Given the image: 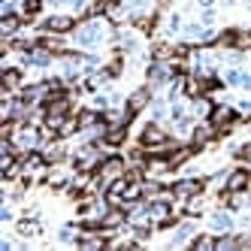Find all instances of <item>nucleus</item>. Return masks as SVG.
<instances>
[{
	"label": "nucleus",
	"instance_id": "1",
	"mask_svg": "<svg viewBox=\"0 0 251 251\" xmlns=\"http://www.w3.org/2000/svg\"><path fill=\"white\" fill-rule=\"evenodd\" d=\"M97 176L106 182V188H109V182H115L118 176H124V160L121 157H103V164L97 167Z\"/></svg>",
	"mask_w": 251,
	"mask_h": 251
},
{
	"label": "nucleus",
	"instance_id": "2",
	"mask_svg": "<svg viewBox=\"0 0 251 251\" xmlns=\"http://www.w3.org/2000/svg\"><path fill=\"white\" fill-rule=\"evenodd\" d=\"M170 136H167V130L160 127V124H146V130H142V136H139V142L146 149H154V146H164Z\"/></svg>",
	"mask_w": 251,
	"mask_h": 251
},
{
	"label": "nucleus",
	"instance_id": "3",
	"mask_svg": "<svg viewBox=\"0 0 251 251\" xmlns=\"http://www.w3.org/2000/svg\"><path fill=\"white\" fill-rule=\"evenodd\" d=\"M209 121L215 124V127H221L224 133L233 127V121H236V109H230V106H215L212 109V115H209Z\"/></svg>",
	"mask_w": 251,
	"mask_h": 251
},
{
	"label": "nucleus",
	"instance_id": "4",
	"mask_svg": "<svg viewBox=\"0 0 251 251\" xmlns=\"http://www.w3.org/2000/svg\"><path fill=\"white\" fill-rule=\"evenodd\" d=\"M100 40H103V22H91V25H85L76 33V43L79 46H97Z\"/></svg>",
	"mask_w": 251,
	"mask_h": 251
},
{
	"label": "nucleus",
	"instance_id": "5",
	"mask_svg": "<svg viewBox=\"0 0 251 251\" xmlns=\"http://www.w3.org/2000/svg\"><path fill=\"white\" fill-rule=\"evenodd\" d=\"M149 97H151L149 88H139V91H133V94H130V100H127V109H124V121H130V118L142 109V106L149 103Z\"/></svg>",
	"mask_w": 251,
	"mask_h": 251
},
{
	"label": "nucleus",
	"instance_id": "6",
	"mask_svg": "<svg viewBox=\"0 0 251 251\" xmlns=\"http://www.w3.org/2000/svg\"><path fill=\"white\" fill-rule=\"evenodd\" d=\"M73 15H51V19L43 22V30L49 33H67V30H73Z\"/></svg>",
	"mask_w": 251,
	"mask_h": 251
},
{
	"label": "nucleus",
	"instance_id": "7",
	"mask_svg": "<svg viewBox=\"0 0 251 251\" xmlns=\"http://www.w3.org/2000/svg\"><path fill=\"white\" fill-rule=\"evenodd\" d=\"M224 188H227V194L248 191V188H251V176H248V173H242V170H236V173H230V176H227Z\"/></svg>",
	"mask_w": 251,
	"mask_h": 251
},
{
	"label": "nucleus",
	"instance_id": "8",
	"mask_svg": "<svg viewBox=\"0 0 251 251\" xmlns=\"http://www.w3.org/2000/svg\"><path fill=\"white\" fill-rule=\"evenodd\" d=\"M127 139V121H118V124H109L103 133V142L106 146H121V142Z\"/></svg>",
	"mask_w": 251,
	"mask_h": 251
},
{
	"label": "nucleus",
	"instance_id": "9",
	"mask_svg": "<svg viewBox=\"0 0 251 251\" xmlns=\"http://www.w3.org/2000/svg\"><path fill=\"white\" fill-rule=\"evenodd\" d=\"M200 191H203V182H200V178H182V182L173 185V194H176V197H197Z\"/></svg>",
	"mask_w": 251,
	"mask_h": 251
},
{
	"label": "nucleus",
	"instance_id": "10",
	"mask_svg": "<svg viewBox=\"0 0 251 251\" xmlns=\"http://www.w3.org/2000/svg\"><path fill=\"white\" fill-rule=\"evenodd\" d=\"M218 133V127H215V124L209 121V124H200V127H194V133H191V146H197V149H203L206 142Z\"/></svg>",
	"mask_w": 251,
	"mask_h": 251
},
{
	"label": "nucleus",
	"instance_id": "11",
	"mask_svg": "<svg viewBox=\"0 0 251 251\" xmlns=\"http://www.w3.org/2000/svg\"><path fill=\"white\" fill-rule=\"evenodd\" d=\"M19 25H22V19L15 12H6L3 19H0V33H3V40H12V33L19 30Z\"/></svg>",
	"mask_w": 251,
	"mask_h": 251
},
{
	"label": "nucleus",
	"instance_id": "12",
	"mask_svg": "<svg viewBox=\"0 0 251 251\" xmlns=\"http://www.w3.org/2000/svg\"><path fill=\"white\" fill-rule=\"evenodd\" d=\"M230 227H233V218H230L227 212H215V215H212V230H215V233H227Z\"/></svg>",
	"mask_w": 251,
	"mask_h": 251
},
{
	"label": "nucleus",
	"instance_id": "13",
	"mask_svg": "<svg viewBox=\"0 0 251 251\" xmlns=\"http://www.w3.org/2000/svg\"><path fill=\"white\" fill-rule=\"evenodd\" d=\"M22 85V73L19 70H3V91H12V88Z\"/></svg>",
	"mask_w": 251,
	"mask_h": 251
},
{
	"label": "nucleus",
	"instance_id": "14",
	"mask_svg": "<svg viewBox=\"0 0 251 251\" xmlns=\"http://www.w3.org/2000/svg\"><path fill=\"white\" fill-rule=\"evenodd\" d=\"M43 9V0H25L22 3V19H30V15H37Z\"/></svg>",
	"mask_w": 251,
	"mask_h": 251
},
{
	"label": "nucleus",
	"instance_id": "15",
	"mask_svg": "<svg viewBox=\"0 0 251 251\" xmlns=\"http://www.w3.org/2000/svg\"><path fill=\"white\" fill-rule=\"evenodd\" d=\"M191 248H197V251L218 248V239H212V236H197V239H191Z\"/></svg>",
	"mask_w": 251,
	"mask_h": 251
},
{
	"label": "nucleus",
	"instance_id": "16",
	"mask_svg": "<svg viewBox=\"0 0 251 251\" xmlns=\"http://www.w3.org/2000/svg\"><path fill=\"white\" fill-rule=\"evenodd\" d=\"M191 233H194V224H191V221H185L182 227L176 230V236H173V245H182V242H185V239L191 236Z\"/></svg>",
	"mask_w": 251,
	"mask_h": 251
},
{
	"label": "nucleus",
	"instance_id": "17",
	"mask_svg": "<svg viewBox=\"0 0 251 251\" xmlns=\"http://www.w3.org/2000/svg\"><path fill=\"white\" fill-rule=\"evenodd\" d=\"M43 154H46L49 164H58V160H64V149H61V146H49Z\"/></svg>",
	"mask_w": 251,
	"mask_h": 251
},
{
	"label": "nucleus",
	"instance_id": "18",
	"mask_svg": "<svg viewBox=\"0 0 251 251\" xmlns=\"http://www.w3.org/2000/svg\"><path fill=\"white\" fill-rule=\"evenodd\" d=\"M19 233H22V236H33V233H40V227L33 224V221H22L19 224Z\"/></svg>",
	"mask_w": 251,
	"mask_h": 251
},
{
	"label": "nucleus",
	"instance_id": "19",
	"mask_svg": "<svg viewBox=\"0 0 251 251\" xmlns=\"http://www.w3.org/2000/svg\"><path fill=\"white\" fill-rule=\"evenodd\" d=\"M236 46L239 49H251V30H239L236 33Z\"/></svg>",
	"mask_w": 251,
	"mask_h": 251
},
{
	"label": "nucleus",
	"instance_id": "20",
	"mask_svg": "<svg viewBox=\"0 0 251 251\" xmlns=\"http://www.w3.org/2000/svg\"><path fill=\"white\" fill-rule=\"evenodd\" d=\"M133 233H136V239H149V236H151V227H146V224H136V227H133Z\"/></svg>",
	"mask_w": 251,
	"mask_h": 251
},
{
	"label": "nucleus",
	"instance_id": "21",
	"mask_svg": "<svg viewBox=\"0 0 251 251\" xmlns=\"http://www.w3.org/2000/svg\"><path fill=\"white\" fill-rule=\"evenodd\" d=\"M239 88L251 91V73H239Z\"/></svg>",
	"mask_w": 251,
	"mask_h": 251
},
{
	"label": "nucleus",
	"instance_id": "22",
	"mask_svg": "<svg viewBox=\"0 0 251 251\" xmlns=\"http://www.w3.org/2000/svg\"><path fill=\"white\" fill-rule=\"evenodd\" d=\"M215 22V9L209 6V9H203V25H212Z\"/></svg>",
	"mask_w": 251,
	"mask_h": 251
},
{
	"label": "nucleus",
	"instance_id": "23",
	"mask_svg": "<svg viewBox=\"0 0 251 251\" xmlns=\"http://www.w3.org/2000/svg\"><path fill=\"white\" fill-rule=\"evenodd\" d=\"M182 27V15H170V30H178Z\"/></svg>",
	"mask_w": 251,
	"mask_h": 251
},
{
	"label": "nucleus",
	"instance_id": "24",
	"mask_svg": "<svg viewBox=\"0 0 251 251\" xmlns=\"http://www.w3.org/2000/svg\"><path fill=\"white\" fill-rule=\"evenodd\" d=\"M61 239H64V242H73L76 236H73V230H70V227H67V230H61Z\"/></svg>",
	"mask_w": 251,
	"mask_h": 251
},
{
	"label": "nucleus",
	"instance_id": "25",
	"mask_svg": "<svg viewBox=\"0 0 251 251\" xmlns=\"http://www.w3.org/2000/svg\"><path fill=\"white\" fill-rule=\"evenodd\" d=\"M0 221H3V224H6V221H12V212H9V209H3V212H0Z\"/></svg>",
	"mask_w": 251,
	"mask_h": 251
},
{
	"label": "nucleus",
	"instance_id": "26",
	"mask_svg": "<svg viewBox=\"0 0 251 251\" xmlns=\"http://www.w3.org/2000/svg\"><path fill=\"white\" fill-rule=\"evenodd\" d=\"M239 112H251V100H242L239 103Z\"/></svg>",
	"mask_w": 251,
	"mask_h": 251
},
{
	"label": "nucleus",
	"instance_id": "27",
	"mask_svg": "<svg viewBox=\"0 0 251 251\" xmlns=\"http://www.w3.org/2000/svg\"><path fill=\"white\" fill-rule=\"evenodd\" d=\"M197 3H200V6H203V9H209V6H212V3H215V0H197Z\"/></svg>",
	"mask_w": 251,
	"mask_h": 251
},
{
	"label": "nucleus",
	"instance_id": "28",
	"mask_svg": "<svg viewBox=\"0 0 251 251\" xmlns=\"http://www.w3.org/2000/svg\"><path fill=\"white\" fill-rule=\"evenodd\" d=\"M221 3H227V6H230V3H236V0H221Z\"/></svg>",
	"mask_w": 251,
	"mask_h": 251
},
{
	"label": "nucleus",
	"instance_id": "29",
	"mask_svg": "<svg viewBox=\"0 0 251 251\" xmlns=\"http://www.w3.org/2000/svg\"><path fill=\"white\" fill-rule=\"evenodd\" d=\"M245 6H248V12H251V0H245Z\"/></svg>",
	"mask_w": 251,
	"mask_h": 251
},
{
	"label": "nucleus",
	"instance_id": "30",
	"mask_svg": "<svg viewBox=\"0 0 251 251\" xmlns=\"http://www.w3.org/2000/svg\"><path fill=\"white\" fill-rule=\"evenodd\" d=\"M248 221H251V215H248Z\"/></svg>",
	"mask_w": 251,
	"mask_h": 251
}]
</instances>
